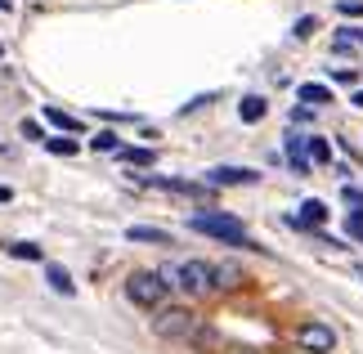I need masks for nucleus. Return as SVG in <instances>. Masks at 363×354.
<instances>
[{"instance_id": "nucleus-23", "label": "nucleus", "mask_w": 363, "mask_h": 354, "mask_svg": "<svg viewBox=\"0 0 363 354\" xmlns=\"http://www.w3.org/2000/svg\"><path fill=\"white\" fill-rule=\"evenodd\" d=\"M341 197H345L350 206H363V189H350V184H345V189H341Z\"/></svg>"}, {"instance_id": "nucleus-30", "label": "nucleus", "mask_w": 363, "mask_h": 354, "mask_svg": "<svg viewBox=\"0 0 363 354\" xmlns=\"http://www.w3.org/2000/svg\"><path fill=\"white\" fill-rule=\"evenodd\" d=\"M359 274H363V269H359Z\"/></svg>"}, {"instance_id": "nucleus-24", "label": "nucleus", "mask_w": 363, "mask_h": 354, "mask_svg": "<svg viewBox=\"0 0 363 354\" xmlns=\"http://www.w3.org/2000/svg\"><path fill=\"white\" fill-rule=\"evenodd\" d=\"M310 32H318V18H301L296 23V36H310Z\"/></svg>"}, {"instance_id": "nucleus-4", "label": "nucleus", "mask_w": 363, "mask_h": 354, "mask_svg": "<svg viewBox=\"0 0 363 354\" xmlns=\"http://www.w3.org/2000/svg\"><path fill=\"white\" fill-rule=\"evenodd\" d=\"M189 328H193V314L179 309V305H171V309L157 314V336H189Z\"/></svg>"}, {"instance_id": "nucleus-9", "label": "nucleus", "mask_w": 363, "mask_h": 354, "mask_svg": "<svg viewBox=\"0 0 363 354\" xmlns=\"http://www.w3.org/2000/svg\"><path fill=\"white\" fill-rule=\"evenodd\" d=\"M305 153H310V166H328L332 162V144L323 135H305Z\"/></svg>"}, {"instance_id": "nucleus-16", "label": "nucleus", "mask_w": 363, "mask_h": 354, "mask_svg": "<svg viewBox=\"0 0 363 354\" xmlns=\"http://www.w3.org/2000/svg\"><path fill=\"white\" fill-rule=\"evenodd\" d=\"M45 121H50V126H63V131H77V126H81L77 117H67L63 108H45Z\"/></svg>"}, {"instance_id": "nucleus-10", "label": "nucleus", "mask_w": 363, "mask_h": 354, "mask_svg": "<svg viewBox=\"0 0 363 354\" xmlns=\"http://www.w3.org/2000/svg\"><path fill=\"white\" fill-rule=\"evenodd\" d=\"M264 112H269V104H264L260 94H247L242 104H238V117H242L247 126H256V121H264Z\"/></svg>"}, {"instance_id": "nucleus-11", "label": "nucleus", "mask_w": 363, "mask_h": 354, "mask_svg": "<svg viewBox=\"0 0 363 354\" xmlns=\"http://www.w3.org/2000/svg\"><path fill=\"white\" fill-rule=\"evenodd\" d=\"M45 282H50L54 292H63V296H72V292H77V282H72V274H67L63 265H45Z\"/></svg>"}, {"instance_id": "nucleus-26", "label": "nucleus", "mask_w": 363, "mask_h": 354, "mask_svg": "<svg viewBox=\"0 0 363 354\" xmlns=\"http://www.w3.org/2000/svg\"><path fill=\"white\" fill-rule=\"evenodd\" d=\"M350 40H359V45H363V27H350Z\"/></svg>"}, {"instance_id": "nucleus-5", "label": "nucleus", "mask_w": 363, "mask_h": 354, "mask_svg": "<svg viewBox=\"0 0 363 354\" xmlns=\"http://www.w3.org/2000/svg\"><path fill=\"white\" fill-rule=\"evenodd\" d=\"M301 345L328 354L332 345H337V336H332V328H323V323H305V328H301Z\"/></svg>"}, {"instance_id": "nucleus-8", "label": "nucleus", "mask_w": 363, "mask_h": 354, "mask_svg": "<svg viewBox=\"0 0 363 354\" xmlns=\"http://www.w3.org/2000/svg\"><path fill=\"white\" fill-rule=\"evenodd\" d=\"M125 238H130V243H157V247L171 243V233H166V229H152V224H130Z\"/></svg>"}, {"instance_id": "nucleus-28", "label": "nucleus", "mask_w": 363, "mask_h": 354, "mask_svg": "<svg viewBox=\"0 0 363 354\" xmlns=\"http://www.w3.org/2000/svg\"><path fill=\"white\" fill-rule=\"evenodd\" d=\"M9 197H13V193H9V189H5V184H0V202H9Z\"/></svg>"}, {"instance_id": "nucleus-29", "label": "nucleus", "mask_w": 363, "mask_h": 354, "mask_svg": "<svg viewBox=\"0 0 363 354\" xmlns=\"http://www.w3.org/2000/svg\"><path fill=\"white\" fill-rule=\"evenodd\" d=\"M9 5H13V0H0V9H9Z\"/></svg>"}, {"instance_id": "nucleus-13", "label": "nucleus", "mask_w": 363, "mask_h": 354, "mask_svg": "<svg viewBox=\"0 0 363 354\" xmlns=\"http://www.w3.org/2000/svg\"><path fill=\"white\" fill-rule=\"evenodd\" d=\"M117 157L130 162V166H152V162H157V153H152V148H121Z\"/></svg>"}, {"instance_id": "nucleus-12", "label": "nucleus", "mask_w": 363, "mask_h": 354, "mask_svg": "<svg viewBox=\"0 0 363 354\" xmlns=\"http://www.w3.org/2000/svg\"><path fill=\"white\" fill-rule=\"evenodd\" d=\"M301 104L323 108V104H332V90H328V86H318V81H305V86H301Z\"/></svg>"}, {"instance_id": "nucleus-6", "label": "nucleus", "mask_w": 363, "mask_h": 354, "mask_svg": "<svg viewBox=\"0 0 363 354\" xmlns=\"http://www.w3.org/2000/svg\"><path fill=\"white\" fill-rule=\"evenodd\" d=\"M206 179L211 184H256L260 175L247 171V166H216V171H206Z\"/></svg>"}, {"instance_id": "nucleus-27", "label": "nucleus", "mask_w": 363, "mask_h": 354, "mask_svg": "<svg viewBox=\"0 0 363 354\" xmlns=\"http://www.w3.org/2000/svg\"><path fill=\"white\" fill-rule=\"evenodd\" d=\"M350 104H354V108H363V90H354V99H350Z\"/></svg>"}, {"instance_id": "nucleus-25", "label": "nucleus", "mask_w": 363, "mask_h": 354, "mask_svg": "<svg viewBox=\"0 0 363 354\" xmlns=\"http://www.w3.org/2000/svg\"><path fill=\"white\" fill-rule=\"evenodd\" d=\"M23 139H40V126L36 121H23Z\"/></svg>"}, {"instance_id": "nucleus-2", "label": "nucleus", "mask_w": 363, "mask_h": 354, "mask_svg": "<svg viewBox=\"0 0 363 354\" xmlns=\"http://www.w3.org/2000/svg\"><path fill=\"white\" fill-rule=\"evenodd\" d=\"M175 282H166V274H148V269H139V274L125 278V296H130L135 305H144V309H157L166 296H171Z\"/></svg>"}, {"instance_id": "nucleus-20", "label": "nucleus", "mask_w": 363, "mask_h": 354, "mask_svg": "<svg viewBox=\"0 0 363 354\" xmlns=\"http://www.w3.org/2000/svg\"><path fill=\"white\" fill-rule=\"evenodd\" d=\"M45 144H50V153H63V157H72V153H77L72 139H45Z\"/></svg>"}, {"instance_id": "nucleus-18", "label": "nucleus", "mask_w": 363, "mask_h": 354, "mask_svg": "<svg viewBox=\"0 0 363 354\" xmlns=\"http://www.w3.org/2000/svg\"><path fill=\"white\" fill-rule=\"evenodd\" d=\"M9 251H13L18 260H40V247H36V243H13Z\"/></svg>"}, {"instance_id": "nucleus-22", "label": "nucleus", "mask_w": 363, "mask_h": 354, "mask_svg": "<svg viewBox=\"0 0 363 354\" xmlns=\"http://www.w3.org/2000/svg\"><path fill=\"white\" fill-rule=\"evenodd\" d=\"M337 9H341V13H350V18H359V13H363V0H341Z\"/></svg>"}, {"instance_id": "nucleus-1", "label": "nucleus", "mask_w": 363, "mask_h": 354, "mask_svg": "<svg viewBox=\"0 0 363 354\" xmlns=\"http://www.w3.org/2000/svg\"><path fill=\"white\" fill-rule=\"evenodd\" d=\"M189 224H193L198 233H206V238H220V243H229V247H251L247 229H242L233 216H225V211H198Z\"/></svg>"}, {"instance_id": "nucleus-21", "label": "nucleus", "mask_w": 363, "mask_h": 354, "mask_svg": "<svg viewBox=\"0 0 363 354\" xmlns=\"http://www.w3.org/2000/svg\"><path fill=\"white\" fill-rule=\"evenodd\" d=\"M350 238H363V206L350 211Z\"/></svg>"}, {"instance_id": "nucleus-19", "label": "nucleus", "mask_w": 363, "mask_h": 354, "mask_svg": "<svg viewBox=\"0 0 363 354\" xmlns=\"http://www.w3.org/2000/svg\"><path fill=\"white\" fill-rule=\"evenodd\" d=\"M332 81H341V86H354L359 72H354V67H332Z\"/></svg>"}, {"instance_id": "nucleus-14", "label": "nucleus", "mask_w": 363, "mask_h": 354, "mask_svg": "<svg viewBox=\"0 0 363 354\" xmlns=\"http://www.w3.org/2000/svg\"><path fill=\"white\" fill-rule=\"evenodd\" d=\"M323 220H328V206L318 202V197H314V202H305V206H301V224H314V229H318Z\"/></svg>"}, {"instance_id": "nucleus-15", "label": "nucleus", "mask_w": 363, "mask_h": 354, "mask_svg": "<svg viewBox=\"0 0 363 354\" xmlns=\"http://www.w3.org/2000/svg\"><path fill=\"white\" fill-rule=\"evenodd\" d=\"M90 148H94V153H121V144H117L113 131H99V135L90 139Z\"/></svg>"}, {"instance_id": "nucleus-7", "label": "nucleus", "mask_w": 363, "mask_h": 354, "mask_svg": "<svg viewBox=\"0 0 363 354\" xmlns=\"http://www.w3.org/2000/svg\"><path fill=\"white\" fill-rule=\"evenodd\" d=\"M287 162H291V171H296V175H305V171H310V153H305V135H287Z\"/></svg>"}, {"instance_id": "nucleus-3", "label": "nucleus", "mask_w": 363, "mask_h": 354, "mask_svg": "<svg viewBox=\"0 0 363 354\" xmlns=\"http://www.w3.org/2000/svg\"><path fill=\"white\" fill-rule=\"evenodd\" d=\"M175 287H184L193 296H206V292H216V265H206V260H184L175 269Z\"/></svg>"}, {"instance_id": "nucleus-17", "label": "nucleus", "mask_w": 363, "mask_h": 354, "mask_svg": "<svg viewBox=\"0 0 363 354\" xmlns=\"http://www.w3.org/2000/svg\"><path fill=\"white\" fill-rule=\"evenodd\" d=\"M238 278H242L238 265H220L216 269V287H238Z\"/></svg>"}]
</instances>
